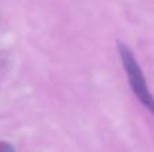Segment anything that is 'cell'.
Returning a JSON list of instances; mask_svg holds the SVG:
<instances>
[{
  "mask_svg": "<svg viewBox=\"0 0 154 152\" xmlns=\"http://www.w3.org/2000/svg\"><path fill=\"white\" fill-rule=\"evenodd\" d=\"M118 53H119L120 61H122V65L126 70L127 80L133 93L135 94L138 101L154 116V97L150 93L143 72H142L137 58L134 57L133 51L125 43L118 42Z\"/></svg>",
  "mask_w": 154,
  "mask_h": 152,
  "instance_id": "cell-1",
  "label": "cell"
},
{
  "mask_svg": "<svg viewBox=\"0 0 154 152\" xmlns=\"http://www.w3.org/2000/svg\"><path fill=\"white\" fill-rule=\"evenodd\" d=\"M0 152H15L12 145L7 144V143H0Z\"/></svg>",
  "mask_w": 154,
  "mask_h": 152,
  "instance_id": "cell-2",
  "label": "cell"
}]
</instances>
